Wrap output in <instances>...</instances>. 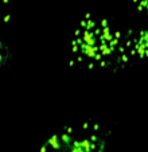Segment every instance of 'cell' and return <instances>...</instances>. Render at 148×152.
Masks as SVG:
<instances>
[{"label": "cell", "mask_w": 148, "mask_h": 152, "mask_svg": "<svg viewBox=\"0 0 148 152\" xmlns=\"http://www.w3.org/2000/svg\"><path fill=\"white\" fill-rule=\"evenodd\" d=\"M125 32L103 16L85 14L73 30L67 45L71 67L121 73L120 53Z\"/></svg>", "instance_id": "obj_1"}, {"label": "cell", "mask_w": 148, "mask_h": 152, "mask_svg": "<svg viewBox=\"0 0 148 152\" xmlns=\"http://www.w3.org/2000/svg\"><path fill=\"white\" fill-rule=\"evenodd\" d=\"M109 139L111 129L89 118L54 132L43 143L39 152H104Z\"/></svg>", "instance_id": "obj_2"}, {"label": "cell", "mask_w": 148, "mask_h": 152, "mask_svg": "<svg viewBox=\"0 0 148 152\" xmlns=\"http://www.w3.org/2000/svg\"><path fill=\"white\" fill-rule=\"evenodd\" d=\"M136 65H148V27L125 31L120 53L121 72Z\"/></svg>", "instance_id": "obj_3"}, {"label": "cell", "mask_w": 148, "mask_h": 152, "mask_svg": "<svg viewBox=\"0 0 148 152\" xmlns=\"http://www.w3.org/2000/svg\"><path fill=\"white\" fill-rule=\"evenodd\" d=\"M132 3L140 15L148 18V0H132Z\"/></svg>", "instance_id": "obj_4"}]
</instances>
